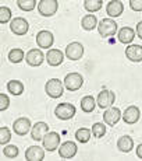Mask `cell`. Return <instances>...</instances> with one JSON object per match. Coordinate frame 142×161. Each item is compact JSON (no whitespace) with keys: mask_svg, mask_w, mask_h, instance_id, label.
I'll return each instance as SVG.
<instances>
[{"mask_svg":"<svg viewBox=\"0 0 142 161\" xmlns=\"http://www.w3.org/2000/svg\"><path fill=\"white\" fill-rule=\"evenodd\" d=\"M58 2L57 0H41L38 3V11L43 17H52L57 13Z\"/></svg>","mask_w":142,"mask_h":161,"instance_id":"obj_1","label":"cell"},{"mask_svg":"<svg viewBox=\"0 0 142 161\" xmlns=\"http://www.w3.org/2000/svg\"><path fill=\"white\" fill-rule=\"evenodd\" d=\"M64 87H66V86H63V83H61L58 79H50V80H48V83H46L45 91L50 98H58L63 95Z\"/></svg>","mask_w":142,"mask_h":161,"instance_id":"obj_2","label":"cell"},{"mask_svg":"<svg viewBox=\"0 0 142 161\" xmlns=\"http://www.w3.org/2000/svg\"><path fill=\"white\" fill-rule=\"evenodd\" d=\"M98 31H99L100 36L103 38H109L117 32V23L110 18H103L99 24H98Z\"/></svg>","mask_w":142,"mask_h":161,"instance_id":"obj_3","label":"cell"},{"mask_svg":"<svg viewBox=\"0 0 142 161\" xmlns=\"http://www.w3.org/2000/svg\"><path fill=\"white\" fill-rule=\"evenodd\" d=\"M54 115L60 120H68L75 115V107L68 103H61L58 104L54 109Z\"/></svg>","mask_w":142,"mask_h":161,"instance_id":"obj_4","label":"cell"},{"mask_svg":"<svg viewBox=\"0 0 142 161\" xmlns=\"http://www.w3.org/2000/svg\"><path fill=\"white\" fill-rule=\"evenodd\" d=\"M114 100H116L114 92L112 90L104 88L99 92V95H98V98H96V103L99 105V108H102V109H107V108H110L114 104Z\"/></svg>","mask_w":142,"mask_h":161,"instance_id":"obj_5","label":"cell"},{"mask_svg":"<svg viewBox=\"0 0 142 161\" xmlns=\"http://www.w3.org/2000/svg\"><path fill=\"white\" fill-rule=\"evenodd\" d=\"M82 84H84V79L79 73H68L64 79V86L68 91H77L82 87Z\"/></svg>","mask_w":142,"mask_h":161,"instance_id":"obj_6","label":"cell"},{"mask_svg":"<svg viewBox=\"0 0 142 161\" xmlns=\"http://www.w3.org/2000/svg\"><path fill=\"white\" fill-rule=\"evenodd\" d=\"M10 30L15 35H25L29 30V24L25 18L23 17H15L10 23Z\"/></svg>","mask_w":142,"mask_h":161,"instance_id":"obj_7","label":"cell"},{"mask_svg":"<svg viewBox=\"0 0 142 161\" xmlns=\"http://www.w3.org/2000/svg\"><path fill=\"white\" fill-rule=\"evenodd\" d=\"M43 147L48 151H54L58 147V143H60V135L57 132H48L46 136L42 140Z\"/></svg>","mask_w":142,"mask_h":161,"instance_id":"obj_8","label":"cell"},{"mask_svg":"<svg viewBox=\"0 0 142 161\" xmlns=\"http://www.w3.org/2000/svg\"><path fill=\"white\" fill-rule=\"evenodd\" d=\"M53 41H54V36L50 31H39L36 34V44L39 45V48L42 49H49L52 45H53Z\"/></svg>","mask_w":142,"mask_h":161,"instance_id":"obj_9","label":"cell"},{"mask_svg":"<svg viewBox=\"0 0 142 161\" xmlns=\"http://www.w3.org/2000/svg\"><path fill=\"white\" fill-rule=\"evenodd\" d=\"M66 55L70 60H78L84 55V46L81 42H71L66 48Z\"/></svg>","mask_w":142,"mask_h":161,"instance_id":"obj_10","label":"cell"},{"mask_svg":"<svg viewBox=\"0 0 142 161\" xmlns=\"http://www.w3.org/2000/svg\"><path fill=\"white\" fill-rule=\"evenodd\" d=\"M43 60H45V55H43L41 49H31L28 53L25 55V62L29 66L38 67L43 63Z\"/></svg>","mask_w":142,"mask_h":161,"instance_id":"obj_11","label":"cell"},{"mask_svg":"<svg viewBox=\"0 0 142 161\" xmlns=\"http://www.w3.org/2000/svg\"><path fill=\"white\" fill-rule=\"evenodd\" d=\"M13 130L18 136H25L31 130V120L28 118H18L13 123Z\"/></svg>","mask_w":142,"mask_h":161,"instance_id":"obj_12","label":"cell"},{"mask_svg":"<svg viewBox=\"0 0 142 161\" xmlns=\"http://www.w3.org/2000/svg\"><path fill=\"white\" fill-rule=\"evenodd\" d=\"M49 132V126L46 122H36L31 129V136L35 142H42L46 133Z\"/></svg>","mask_w":142,"mask_h":161,"instance_id":"obj_13","label":"cell"},{"mask_svg":"<svg viewBox=\"0 0 142 161\" xmlns=\"http://www.w3.org/2000/svg\"><path fill=\"white\" fill-rule=\"evenodd\" d=\"M120 118H121V111L119 109V108H107L106 111H104L103 114V120L104 123H107L109 126H114L117 122L120 120Z\"/></svg>","mask_w":142,"mask_h":161,"instance_id":"obj_14","label":"cell"},{"mask_svg":"<svg viewBox=\"0 0 142 161\" xmlns=\"http://www.w3.org/2000/svg\"><path fill=\"white\" fill-rule=\"evenodd\" d=\"M77 151H78V147H77L75 143H73V142H66V143H63L58 148V154H60L61 158H73L74 156L77 154Z\"/></svg>","mask_w":142,"mask_h":161,"instance_id":"obj_15","label":"cell"},{"mask_svg":"<svg viewBox=\"0 0 142 161\" xmlns=\"http://www.w3.org/2000/svg\"><path fill=\"white\" fill-rule=\"evenodd\" d=\"M139 116H141V111H139V108L135 107V105L128 107L127 109L124 111V114H123V119H124V122L128 123V125H132V123L138 122Z\"/></svg>","mask_w":142,"mask_h":161,"instance_id":"obj_16","label":"cell"},{"mask_svg":"<svg viewBox=\"0 0 142 161\" xmlns=\"http://www.w3.org/2000/svg\"><path fill=\"white\" fill-rule=\"evenodd\" d=\"M123 11H124V6H123L121 0H112L106 6V13L113 18L120 17L123 14Z\"/></svg>","mask_w":142,"mask_h":161,"instance_id":"obj_17","label":"cell"},{"mask_svg":"<svg viewBox=\"0 0 142 161\" xmlns=\"http://www.w3.org/2000/svg\"><path fill=\"white\" fill-rule=\"evenodd\" d=\"M125 56L131 62H142V46L129 44L125 48Z\"/></svg>","mask_w":142,"mask_h":161,"instance_id":"obj_18","label":"cell"},{"mask_svg":"<svg viewBox=\"0 0 142 161\" xmlns=\"http://www.w3.org/2000/svg\"><path fill=\"white\" fill-rule=\"evenodd\" d=\"M46 60H48V64H50V66H60L64 60V53L60 49H50L46 53Z\"/></svg>","mask_w":142,"mask_h":161,"instance_id":"obj_19","label":"cell"},{"mask_svg":"<svg viewBox=\"0 0 142 161\" xmlns=\"http://www.w3.org/2000/svg\"><path fill=\"white\" fill-rule=\"evenodd\" d=\"M25 158L28 161H42L45 158V150L39 146H31L25 151Z\"/></svg>","mask_w":142,"mask_h":161,"instance_id":"obj_20","label":"cell"},{"mask_svg":"<svg viewBox=\"0 0 142 161\" xmlns=\"http://www.w3.org/2000/svg\"><path fill=\"white\" fill-rule=\"evenodd\" d=\"M117 36H119V41L121 42V44L129 45L135 38V31L132 28H129V27H123V28L119 31Z\"/></svg>","mask_w":142,"mask_h":161,"instance_id":"obj_21","label":"cell"},{"mask_svg":"<svg viewBox=\"0 0 142 161\" xmlns=\"http://www.w3.org/2000/svg\"><path fill=\"white\" fill-rule=\"evenodd\" d=\"M117 148L123 153H129V151L134 148V140H132L131 136H121V137L117 140Z\"/></svg>","mask_w":142,"mask_h":161,"instance_id":"obj_22","label":"cell"},{"mask_svg":"<svg viewBox=\"0 0 142 161\" xmlns=\"http://www.w3.org/2000/svg\"><path fill=\"white\" fill-rule=\"evenodd\" d=\"M98 25V18L95 17L94 14H86L82 17V20H81V27L84 28L85 31H92L95 28V27Z\"/></svg>","mask_w":142,"mask_h":161,"instance_id":"obj_23","label":"cell"},{"mask_svg":"<svg viewBox=\"0 0 142 161\" xmlns=\"http://www.w3.org/2000/svg\"><path fill=\"white\" fill-rule=\"evenodd\" d=\"M7 90L13 95H21L24 92V84L20 80H10L7 83Z\"/></svg>","mask_w":142,"mask_h":161,"instance_id":"obj_24","label":"cell"},{"mask_svg":"<svg viewBox=\"0 0 142 161\" xmlns=\"http://www.w3.org/2000/svg\"><path fill=\"white\" fill-rule=\"evenodd\" d=\"M24 58H25L24 51L20 48H14L8 52V60H10L11 63H20V62L24 60Z\"/></svg>","mask_w":142,"mask_h":161,"instance_id":"obj_25","label":"cell"},{"mask_svg":"<svg viewBox=\"0 0 142 161\" xmlns=\"http://www.w3.org/2000/svg\"><path fill=\"white\" fill-rule=\"evenodd\" d=\"M103 4V0H85L84 2V8L89 13H95L99 11Z\"/></svg>","mask_w":142,"mask_h":161,"instance_id":"obj_26","label":"cell"},{"mask_svg":"<svg viewBox=\"0 0 142 161\" xmlns=\"http://www.w3.org/2000/svg\"><path fill=\"white\" fill-rule=\"evenodd\" d=\"M81 109L84 112H92L95 109V98L92 95H85L81 100Z\"/></svg>","mask_w":142,"mask_h":161,"instance_id":"obj_27","label":"cell"},{"mask_svg":"<svg viewBox=\"0 0 142 161\" xmlns=\"http://www.w3.org/2000/svg\"><path fill=\"white\" fill-rule=\"evenodd\" d=\"M91 136H92V130H89L86 128H81L75 132V139L79 143H88Z\"/></svg>","mask_w":142,"mask_h":161,"instance_id":"obj_28","label":"cell"},{"mask_svg":"<svg viewBox=\"0 0 142 161\" xmlns=\"http://www.w3.org/2000/svg\"><path fill=\"white\" fill-rule=\"evenodd\" d=\"M17 6L23 11H32L36 7V0H17Z\"/></svg>","mask_w":142,"mask_h":161,"instance_id":"obj_29","label":"cell"},{"mask_svg":"<svg viewBox=\"0 0 142 161\" xmlns=\"http://www.w3.org/2000/svg\"><path fill=\"white\" fill-rule=\"evenodd\" d=\"M92 135H94L95 137H98V139L103 137V136L106 135V126H104L102 122L95 123V125L92 126Z\"/></svg>","mask_w":142,"mask_h":161,"instance_id":"obj_30","label":"cell"},{"mask_svg":"<svg viewBox=\"0 0 142 161\" xmlns=\"http://www.w3.org/2000/svg\"><path fill=\"white\" fill-rule=\"evenodd\" d=\"M3 154L7 158H15L18 156V147L14 144H6V147L3 148Z\"/></svg>","mask_w":142,"mask_h":161,"instance_id":"obj_31","label":"cell"},{"mask_svg":"<svg viewBox=\"0 0 142 161\" xmlns=\"http://www.w3.org/2000/svg\"><path fill=\"white\" fill-rule=\"evenodd\" d=\"M10 140H11L10 129L7 126H2V129H0V143H2V146L3 144H7Z\"/></svg>","mask_w":142,"mask_h":161,"instance_id":"obj_32","label":"cell"},{"mask_svg":"<svg viewBox=\"0 0 142 161\" xmlns=\"http://www.w3.org/2000/svg\"><path fill=\"white\" fill-rule=\"evenodd\" d=\"M11 20V10L6 6H2L0 7V23L2 24H6Z\"/></svg>","mask_w":142,"mask_h":161,"instance_id":"obj_33","label":"cell"},{"mask_svg":"<svg viewBox=\"0 0 142 161\" xmlns=\"http://www.w3.org/2000/svg\"><path fill=\"white\" fill-rule=\"evenodd\" d=\"M8 107H10V98L2 92V94H0V111L3 112V111H6Z\"/></svg>","mask_w":142,"mask_h":161,"instance_id":"obj_34","label":"cell"},{"mask_svg":"<svg viewBox=\"0 0 142 161\" xmlns=\"http://www.w3.org/2000/svg\"><path fill=\"white\" fill-rule=\"evenodd\" d=\"M129 7L134 11H142V0H129Z\"/></svg>","mask_w":142,"mask_h":161,"instance_id":"obj_35","label":"cell"},{"mask_svg":"<svg viewBox=\"0 0 142 161\" xmlns=\"http://www.w3.org/2000/svg\"><path fill=\"white\" fill-rule=\"evenodd\" d=\"M137 35H138V38L142 39V21H139L137 24Z\"/></svg>","mask_w":142,"mask_h":161,"instance_id":"obj_36","label":"cell"},{"mask_svg":"<svg viewBox=\"0 0 142 161\" xmlns=\"http://www.w3.org/2000/svg\"><path fill=\"white\" fill-rule=\"evenodd\" d=\"M137 156L142 160V143H141V144H138V146H137Z\"/></svg>","mask_w":142,"mask_h":161,"instance_id":"obj_37","label":"cell"}]
</instances>
